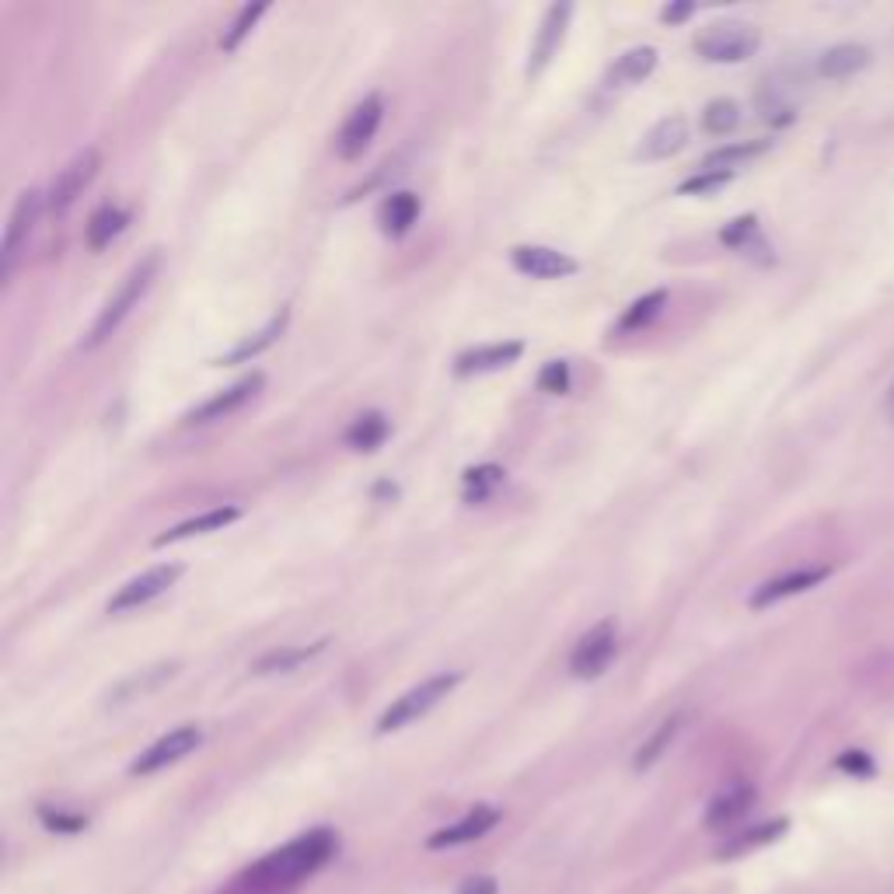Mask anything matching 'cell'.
<instances>
[{
  "mask_svg": "<svg viewBox=\"0 0 894 894\" xmlns=\"http://www.w3.org/2000/svg\"><path fill=\"white\" fill-rule=\"evenodd\" d=\"M332 853H336V835L329 828H315V832L301 835V839L287 842L283 849L252 863L221 894H294L311 874H318L332 860Z\"/></svg>",
  "mask_w": 894,
  "mask_h": 894,
  "instance_id": "6da1fadb",
  "label": "cell"
},
{
  "mask_svg": "<svg viewBox=\"0 0 894 894\" xmlns=\"http://www.w3.org/2000/svg\"><path fill=\"white\" fill-rule=\"evenodd\" d=\"M158 266H161V255L151 252V255H144V259H140L137 266L130 269V273L123 276V283H119L116 294L105 301V308L98 311L95 325H91L88 339H84V346H88V350H95V346H102L109 336H116V329L126 322V318H130V311L140 304V297L151 290L154 276H158Z\"/></svg>",
  "mask_w": 894,
  "mask_h": 894,
  "instance_id": "7a4b0ae2",
  "label": "cell"
},
{
  "mask_svg": "<svg viewBox=\"0 0 894 894\" xmlns=\"http://www.w3.org/2000/svg\"><path fill=\"white\" fill-rule=\"evenodd\" d=\"M461 685V674L458 671H441V674H430L423 678L420 685H413L409 692H402L385 713L378 716V734H395V730L409 727V723L423 720L434 706H441L447 695Z\"/></svg>",
  "mask_w": 894,
  "mask_h": 894,
  "instance_id": "3957f363",
  "label": "cell"
},
{
  "mask_svg": "<svg viewBox=\"0 0 894 894\" xmlns=\"http://www.w3.org/2000/svg\"><path fill=\"white\" fill-rule=\"evenodd\" d=\"M762 46V35L748 21H716L695 35V53L709 63H744Z\"/></svg>",
  "mask_w": 894,
  "mask_h": 894,
  "instance_id": "277c9868",
  "label": "cell"
},
{
  "mask_svg": "<svg viewBox=\"0 0 894 894\" xmlns=\"http://www.w3.org/2000/svg\"><path fill=\"white\" fill-rule=\"evenodd\" d=\"M42 207H46V196H42L39 189H25V193L14 200L11 217H7L4 245H0V283H11V276H14V269H18L21 255H25L28 238H32Z\"/></svg>",
  "mask_w": 894,
  "mask_h": 894,
  "instance_id": "5b68a950",
  "label": "cell"
},
{
  "mask_svg": "<svg viewBox=\"0 0 894 894\" xmlns=\"http://www.w3.org/2000/svg\"><path fill=\"white\" fill-rule=\"evenodd\" d=\"M615 654H619V626L612 619H601L598 626H591L584 636L577 640L570 654V674L580 681L601 678L608 668H612Z\"/></svg>",
  "mask_w": 894,
  "mask_h": 894,
  "instance_id": "8992f818",
  "label": "cell"
},
{
  "mask_svg": "<svg viewBox=\"0 0 894 894\" xmlns=\"http://www.w3.org/2000/svg\"><path fill=\"white\" fill-rule=\"evenodd\" d=\"M98 168H102V154H98V147H84V151H77L74 158H70L67 165L56 172V179L49 182V189H46V210H53V214H63V210L74 207L77 196H84V189L95 182Z\"/></svg>",
  "mask_w": 894,
  "mask_h": 894,
  "instance_id": "52a82bcc",
  "label": "cell"
},
{
  "mask_svg": "<svg viewBox=\"0 0 894 894\" xmlns=\"http://www.w3.org/2000/svg\"><path fill=\"white\" fill-rule=\"evenodd\" d=\"M200 744H203V730L193 727V723L168 730L165 737H158L151 748H144L137 758H133L130 776H154V772L168 769V765H175V762H182L186 755H193Z\"/></svg>",
  "mask_w": 894,
  "mask_h": 894,
  "instance_id": "ba28073f",
  "label": "cell"
},
{
  "mask_svg": "<svg viewBox=\"0 0 894 894\" xmlns=\"http://www.w3.org/2000/svg\"><path fill=\"white\" fill-rule=\"evenodd\" d=\"M179 577H182V566L179 563L151 566V570H144L140 577L126 580V584L119 587L116 594H112V598H109V615H123V612H133V608L151 605V601L161 598V594H165Z\"/></svg>",
  "mask_w": 894,
  "mask_h": 894,
  "instance_id": "9c48e42d",
  "label": "cell"
},
{
  "mask_svg": "<svg viewBox=\"0 0 894 894\" xmlns=\"http://www.w3.org/2000/svg\"><path fill=\"white\" fill-rule=\"evenodd\" d=\"M381 116H385V102H381V95H367L364 102L346 116L343 130H339V137H336L339 158L343 161L360 158V154L371 147L374 133H378V126H381Z\"/></svg>",
  "mask_w": 894,
  "mask_h": 894,
  "instance_id": "30bf717a",
  "label": "cell"
},
{
  "mask_svg": "<svg viewBox=\"0 0 894 894\" xmlns=\"http://www.w3.org/2000/svg\"><path fill=\"white\" fill-rule=\"evenodd\" d=\"M510 266L517 273L531 276V280H563V276L577 273V259H570L566 252L545 245H517L510 248Z\"/></svg>",
  "mask_w": 894,
  "mask_h": 894,
  "instance_id": "8fae6325",
  "label": "cell"
},
{
  "mask_svg": "<svg viewBox=\"0 0 894 894\" xmlns=\"http://www.w3.org/2000/svg\"><path fill=\"white\" fill-rule=\"evenodd\" d=\"M758 790L751 783H730L723 786L720 793H713V800L706 804V814H702V825L709 832H723V828H734L737 821L748 818V811L755 807Z\"/></svg>",
  "mask_w": 894,
  "mask_h": 894,
  "instance_id": "7c38bea8",
  "label": "cell"
},
{
  "mask_svg": "<svg viewBox=\"0 0 894 894\" xmlns=\"http://www.w3.org/2000/svg\"><path fill=\"white\" fill-rule=\"evenodd\" d=\"M828 577H832V566H804V570L783 573V577H772V580H765L762 587H755L748 605L769 608V605H776V601H786V598H793V594H804V591H811V587L825 584Z\"/></svg>",
  "mask_w": 894,
  "mask_h": 894,
  "instance_id": "4fadbf2b",
  "label": "cell"
},
{
  "mask_svg": "<svg viewBox=\"0 0 894 894\" xmlns=\"http://www.w3.org/2000/svg\"><path fill=\"white\" fill-rule=\"evenodd\" d=\"M262 381H266L262 374H248V378L234 381L231 388H224V392L210 395L203 406H196L193 413L186 416V423H189V427H203V423H217V420H224V416L238 413V409L245 406V402L252 399L255 392H259Z\"/></svg>",
  "mask_w": 894,
  "mask_h": 894,
  "instance_id": "5bb4252c",
  "label": "cell"
},
{
  "mask_svg": "<svg viewBox=\"0 0 894 894\" xmlns=\"http://www.w3.org/2000/svg\"><path fill=\"white\" fill-rule=\"evenodd\" d=\"M573 18V4H552L542 18V28H538L535 42H531V60H528V74H542L545 67L552 63V56L559 53L566 39V25Z\"/></svg>",
  "mask_w": 894,
  "mask_h": 894,
  "instance_id": "9a60e30c",
  "label": "cell"
},
{
  "mask_svg": "<svg viewBox=\"0 0 894 894\" xmlns=\"http://www.w3.org/2000/svg\"><path fill=\"white\" fill-rule=\"evenodd\" d=\"M521 353H524V343H517V339H507V343L472 346V350H465V353L454 357V374H458V378H472V374L503 371V367L517 364Z\"/></svg>",
  "mask_w": 894,
  "mask_h": 894,
  "instance_id": "2e32d148",
  "label": "cell"
},
{
  "mask_svg": "<svg viewBox=\"0 0 894 894\" xmlns=\"http://www.w3.org/2000/svg\"><path fill=\"white\" fill-rule=\"evenodd\" d=\"M496 821H500V811H496V807L479 804V807H472V811H468L465 818L454 821V825H444L441 832L430 835L427 846H430V849L468 846V842H475V839H482V835H486V832H493Z\"/></svg>",
  "mask_w": 894,
  "mask_h": 894,
  "instance_id": "e0dca14e",
  "label": "cell"
},
{
  "mask_svg": "<svg viewBox=\"0 0 894 894\" xmlns=\"http://www.w3.org/2000/svg\"><path fill=\"white\" fill-rule=\"evenodd\" d=\"M685 144H688V123H685V116H668V119H661V123H654L647 133H643L640 147H636V158L661 161V158H671V154H678Z\"/></svg>",
  "mask_w": 894,
  "mask_h": 894,
  "instance_id": "ac0fdd59",
  "label": "cell"
},
{
  "mask_svg": "<svg viewBox=\"0 0 894 894\" xmlns=\"http://www.w3.org/2000/svg\"><path fill=\"white\" fill-rule=\"evenodd\" d=\"M657 67V49L654 46H636L629 53H622L619 60L608 67L605 84L608 88H633V84L647 81Z\"/></svg>",
  "mask_w": 894,
  "mask_h": 894,
  "instance_id": "d6986e66",
  "label": "cell"
},
{
  "mask_svg": "<svg viewBox=\"0 0 894 894\" xmlns=\"http://www.w3.org/2000/svg\"><path fill=\"white\" fill-rule=\"evenodd\" d=\"M175 671H179V664H154V668H144L137 674H130L126 681H119L116 688L109 692V706H123V702H133V699H144V695L158 692L165 681L175 678Z\"/></svg>",
  "mask_w": 894,
  "mask_h": 894,
  "instance_id": "ffe728a7",
  "label": "cell"
},
{
  "mask_svg": "<svg viewBox=\"0 0 894 894\" xmlns=\"http://www.w3.org/2000/svg\"><path fill=\"white\" fill-rule=\"evenodd\" d=\"M867 63H870L867 46H860V42H839V46L821 53L818 70H821V77H828V81H846V77L860 74Z\"/></svg>",
  "mask_w": 894,
  "mask_h": 894,
  "instance_id": "44dd1931",
  "label": "cell"
},
{
  "mask_svg": "<svg viewBox=\"0 0 894 894\" xmlns=\"http://www.w3.org/2000/svg\"><path fill=\"white\" fill-rule=\"evenodd\" d=\"M287 322H290V311H287V308H280L273 318H269L266 325H262L259 332H255V336H245L238 346H234L231 353H224V357L217 360V364H248V360H255V357H259V353H266L269 346H273L276 339L283 336Z\"/></svg>",
  "mask_w": 894,
  "mask_h": 894,
  "instance_id": "7402d4cb",
  "label": "cell"
},
{
  "mask_svg": "<svg viewBox=\"0 0 894 894\" xmlns=\"http://www.w3.org/2000/svg\"><path fill=\"white\" fill-rule=\"evenodd\" d=\"M241 517V510L238 507H214V510H207V514H200V517H189V521H182V524H175V528H168L165 535H158L154 538V545H172V542H182V538H193V535H207V531H224L227 524H234Z\"/></svg>",
  "mask_w": 894,
  "mask_h": 894,
  "instance_id": "603a6c76",
  "label": "cell"
},
{
  "mask_svg": "<svg viewBox=\"0 0 894 894\" xmlns=\"http://www.w3.org/2000/svg\"><path fill=\"white\" fill-rule=\"evenodd\" d=\"M416 217H420V200H416V193H392L378 210L381 231H385L388 238H402V234L416 224Z\"/></svg>",
  "mask_w": 894,
  "mask_h": 894,
  "instance_id": "cb8c5ba5",
  "label": "cell"
},
{
  "mask_svg": "<svg viewBox=\"0 0 894 894\" xmlns=\"http://www.w3.org/2000/svg\"><path fill=\"white\" fill-rule=\"evenodd\" d=\"M772 147V140H741V144H723L702 158V172H734L744 161L758 158Z\"/></svg>",
  "mask_w": 894,
  "mask_h": 894,
  "instance_id": "d4e9b609",
  "label": "cell"
},
{
  "mask_svg": "<svg viewBox=\"0 0 894 894\" xmlns=\"http://www.w3.org/2000/svg\"><path fill=\"white\" fill-rule=\"evenodd\" d=\"M325 643H329V640H318V643H311V647H280V650H269V654H262L259 661L252 664V671L255 674H287V671H297L301 664H308L311 657L322 654Z\"/></svg>",
  "mask_w": 894,
  "mask_h": 894,
  "instance_id": "484cf974",
  "label": "cell"
},
{
  "mask_svg": "<svg viewBox=\"0 0 894 894\" xmlns=\"http://www.w3.org/2000/svg\"><path fill=\"white\" fill-rule=\"evenodd\" d=\"M678 730H681V713H674V716H668V720H661V727H657L654 734H650L647 741L640 744V751H636V758H633V769L643 772V769H650V765L661 762V755L671 748V741L678 737Z\"/></svg>",
  "mask_w": 894,
  "mask_h": 894,
  "instance_id": "4316f807",
  "label": "cell"
},
{
  "mask_svg": "<svg viewBox=\"0 0 894 894\" xmlns=\"http://www.w3.org/2000/svg\"><path fill=\"white\" fill-rule=\"evenodd\" d=\"M126 224H130V214L112 207V203H105V207H98L88 221V245L95 248V252L105 245H112V238H119Z\"/></svg>",
  "mask_w": 894,
  "mask_h": 894,
  "instance_id": "83f0119b",
  "label": "cell"
},
{
  "mask_svg": "<svg viewBox=\"0 0 894 894\" xmlns=\"http://www.w3.org/2000/svg\"><path fill=\"white\" fill-rule=\"evenodd\" d=\"M385 437H388L385 413L357 416V420L350 423V430H346V444H350L353 451H378V447L385 444Z\"/></svg>",
  "mask_w": 894,
  "mask_h": 894,
  "instance_id": "f1b7e54d",
  "label": "cell"
},
{
  "mask_svg": "<svg viewBox=\"0 0 894 894\" xmlns=\"http://www.w3.org/2000/svg\"><path fill=\"white\" fill-rule=\"evenodd\" d=\"M664 304H668V290H650V294H643L640 301L629 304L626 315H622L619 325H615V332H640L643 325H650L657 315H661Z\"/></svg>",
  "mask_w": 894,
  "mask_h": 894,
  "instance_id": "f546056e",
  "label": "cell"
},
{
  "mask_svg": "<svg viewBox=\"0 0 894 894\" xmlns=\"http://www.w3.org/2000/svg\"><path fill=\"white\" fill-rule=\"evenodd\" d=\"M503 479H507V472H503L500 465H475V468H468L465 479H461V486H465V503L489 500V496H493L496 489L503 486Z\"/></svg>",
  "mask_w": 894,
  "mask_h": 894,
  "instance_id": "4dcf8cb0",
  "label": "cell"
},
{
  "mask_svg": "<svg viewBox=\"0 0 894 894\" xmlns=\"http://www.w3.org/2000/svg\"><path fill=\"white\" fill-rule=\"evenodd\" d=\"M786 828H790V821L786 818L762 821V825H755V828H748L744 835H737L734 842H727V846H723V856H741V853H748V849L769 846V842H776L779 835H786Z\"/></svg>",
  "mask_w": 894,
  "mask_h": 894,
  "instance_id": "1f68e13d",
  "label": "cell"
},
{
  "mask_svg": "<svg viewBox=\"0 0 894 894\" xmlns=\"http://www.w3.org/2000/svg\"><path fill=\"white\" fill-rule=\"evenodd\" d=\"M737 126H741V105L734 98H713L702 109V130L713 133V137H727Z\"/></svg>",
  "mask_w": 894,
  "mask_h": 894,
  "instance_id": "d6a6232c",
  "label": "cell"
},
{
  "mask_svg": "<svg viewBox=\"0 0 894 894\" xmlns=\"http://www.w3.org/2000/svg\"><path fill=\"white\" fill-rule=\"evenodd\" d=\"M720 241L727 248H734V252H744V255H755L751 248H765L762 238H758V217L755 214H744L737 217V221H730L727 227L720 231Z\"/></svg>",
  "mask_w": 894,
  "mask_h": 894,
  "instance_id": "836d02e7",
  "label": "cell"
},
{
  "mask_svg": "<svg viewBox=\"0 0 894 894\" xmlns=\"http://www.w3.org/2000/svg\"><path fill=\"white\" fill-rule=\"evenodd\" d=\"M269 11V4H245L238 11V18L231 21V28H227L224 32V39H221V49L224 53H234V49L241 46V42H245V35L252 32L255 25H259V18L262 14Z\"/></svg>",
  "mask_w": 894,
  "mask_h": 894,
  "instance_id": "e575fe53",
  "label": "cell"
},
{
  "mask_svg": "<svg viewBox=\"0 0 894 894\" xmlns=\"http://www.w3.org/2000/svg\"><path fill=\"white\" fill-rule=\"evenodd\" d=\"M538 388L549 395H563L570 392V364L566 360H549L538 374Z\"/></svg>",
  "mask_w": 894,
  "mask_h": 894,
  "instance_id": "d590c367",
  "label": "cell"
},
{
  "mask_svg": "<svg viewBox=\"0 0 894 894\" xmlns=\"http://www.w3.org/2000/svg\"><path fill=\"white\" fill-rule=\"evenodd\" d=\"M730 179H734V172H699V175H695V179H685V182H681L678 193H681V196H692V193L709 196V193H716V189L727 186Z\"/></svg>",
  "mask_w": 894,
  "mask_h": 894,
  "instance_id": "8d00e7d4",
  "label": "cell"
},
{
  "mask_svg": "<svg viewBox=\"0 0 894 894\" xmlns=\"http://www.w3.org/2000/svg\"><path fill=\"white\" fill-rule=\"evenodd\" d=\"M835 769L839 772H846V776H874L877 772V762H874V755H867V751H860V748H853V751H842L839 758H835Z\"/></svg>",
  "mask_w": 894,
  "mask_h": 894,
  "instance_id": "74e56055",
  "label": "cell"
},
{
  "mask_svg": "<svg viewBox=\"0 0 894 894\" xmlns=\"http://www.w3.org/2000/svg\"><path fill=\"white\" fill-rule=\"evenodd\" d=\"M39 818L46 821V828H53V832H81V828L88 825V818L63 811V807H42Z\"/></svg>",
  "mask_w": 894,
  "mask_h": 894,
  "instance_id": "f35d334b",
  "label": "cell"
},
{
  "mask_svg": "<svg viewBox=\"0 0 894 894\" xmlns=\"http://www.w3.org/2000/svg\"><path fill=\"white\" fill-rule=\"evenodd\" d=\"M500 884H496L493 874H479V877H468L465 884L458 888V894H496Z\"/></svg>",
  "mask_w": 894,
  "mask_h": 894,
  "instance_id": "ab89813d",
  "label": "cell"
},
{
  "mask_svg": "<svg viewBox=\"0 0 894 894\" xmlns=\"http://www.w3.org/2000/svg\"><path fill=\"white\" fill-rule=\"evenodd\" d=\"M695 14V4H688V0H678V4H664L661 7V21H668V25H681L685 18H692Z\"/></svg>",
  "mask_w": 894,
  "mask_h": 894,
  "instance_id": "60d3db41",
  "label": "cell"
}]
</instances>
